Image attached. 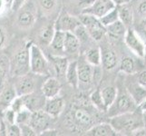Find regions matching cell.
<instances>
[{
  "mask_svg": "<svg viewBox=\"0 0 146 136\" xmlns=\"http://www.w3.org/2000/svg\"><path fill=\"white\" fill-rule=\"evenodd\" d=\"M142 114V113L136 110L133 111V112L124 113L110 117L109 123L112 125L117 133L133 134L135 131L145 126Z\"/></svg>",
  "mask_w": 146,
  "mask_h": 136,
  "instance_id": "1",
  "label": "cell"
},
{
  "mask_svg": "<svg viewBox=\"0 0 146 136\" xmlns=\"http://www.w3.org/2000/svg\"><path fill=\"white\" fill-rule=\"evenodd\" d=\"M31 42L27 43L19 48L10 60V74L20 76L30 72L29 68V46Z\"/></svg>",
  "mask_w": 146,
  "mask_h": 136,
  "instance_id": "2",
  "label": "cell"
},
{
  "mask_svg": "<svg viewBox=\"0 0 146 136\" xmlns=\"http://www.w3.org/2000/svg\"><path fill=\"white\" fill-rule=\"evenodd\" d=\"M29 68L30 73L36 75H44L49 72L48 60L38 45L32 42L29 46Z\"/></svg>",
  "mask_w": 146,
  "mask_h": 136,
  "instance_id": "3",
  "label": "cell"
},
{
  "mask_svg": "<svg viewBox=\"0 0 146 136\" xmlns=\"http://www.w3.org/2000/svg\"><path fill=\"white\" fill-rule=\"evenodd\" d=\"M38 16V10L34 0H28L17 11V25L19 28L27 30L34 27Z\"/></svg>",
  "mask_w": 146,
  "mask_h": 136,
  "instance_id": "4",
  "label": "cell"
},
{
  "mask_svg": "<svg viewBox=\"0 0 146 136\" xmlns=\"http://www.w3.org/2000/svg\"><path fill=\"white\" fill-rule=\"evenodd\" d=\"M137 108V104L134 102L132 96L128 92L118 93L117 97L113 102V103L108 108V116L113 117L115 115H119L124 113L133 112Z\"/></svg>",
  "mask_w": 146,
  "mask_h": 136,
  "instance_id": "5",
  "label": "cell"
},
{
  "mask_svg": "<svg viewBox=\"0 0 146 136\" xmlns=\"http://www.w3.org/2000/svg\"><path fill=\"white\" fill-rule=\"evenodd\" d=\"M78 18L92 39L94 41H100L103 39L104 34H106V28L103 26L98 17H95L92 15L81 13Z\"/></svg>",
  "mask_w": 146,
  "mask_h": 136,
  "instance_id": "6",
  "label": "cell"
},
{
  "mask_svg": "<svg viewBox=\"0 0 146 136\" xmlns=\"http://www.w3.org/2000/svg\"><path fill=\"white\" fill-rule=\"evenodd\" d=\"M123 40L127 47L138 57L143 58L145 50H146V43L143 40L138 33L135 31L134 28L129 27L124 34Z\"/></svg>",
  "mask_w": 146,
  "mask_h": 136,
  "instance_id": "7",
  "label": "cell"
},
{
  "mask_svg": "<svg viewBox=\"0 0 146 136\" xmlns=\"http://www.w3.org/2000/svg\"><path fill=\"white\" fill-rule=\"evenodd\" d=\"M52 119L54 118L51 115H49L46 111L40 109L32 112L28 124L36 131L38 135L42 134L44 131L49 129V126L52 123Z\"/></svg>",
  "mask_w": 146,
  "mask_h": 136,
  "instance_id": "8",
  "label": "cell"
},
{
  "mask_svg": "<svg viewBox=\"0 0 146 136\" xmlns=\"http://www.w3.org/2000/svg\"><path fill=\"white\" fill-rule=\"evenodd\" d=\"M35 74H26L20 76H17V81L15 82L14 87L16 89L17 95H26L36 91V78Z\"/></svg>",
  "mask_w": 146,
  "mask_h": 136,
  "instance_id": "9",
  "label": "cell"
},
{
  "mask_svg": "<svg viewBox=\"0 0 146 136\" xmlns=\"http://www.w3.org/2000/svg\"><path fill=\"white\" fill-rule=\"evenodd\" d=\"M81 24L78 17L72 16L66 11H62L54 23V27L64 32H73Z\"/></svg>",
  "mask_w": 146,
  "mask_h": 136,
  "instance_id": "10",
  "label": "cell"
},
{
  "mask_svg": "<svg viewBox=\"0 0 146 136\" xmlns=\"http://www.w3.org/2000/svg\"><path fill=\"white\" fill-rule=\"evenodd\" d=\"M115 7L116 5L113 0H94L92 6L84 10L82 13L92 15L95 17L100 18Z\"/></svg>",
  "mask_w": 146,
  "mask_h": 136,
  "instance_id": "11",
  "label": "cell"
},
{
  "mask_svg": "<svg viewBox=\"0 0 146 136\" xmlns=\"http://www.w3.org/2000/svg\"><path fill=\"white\" fill-rule=\"evenodd\" d=\"M77 73L79 84L82 83L84 84H89L93 82L94 69V66L83 59L81 61H77Z\"/></svg>",
  "mask_w": 146,
  "mask_h": 136,
  "instance_id": "12",
  "label": "cell"
},
{
  "mask_svg": "<svg viewBox=\"0 0 146 136\" xmlns=\"http://www.w3.org/2000/svg\"><path fill=\"white\" fill-rule=\"evenodd\" d=\"M64 109V102L63 98L59 97L58 95L53 98H48L44 102L43 110L51 115L53 118L58 117Z\"/></svg>",
  "mask_w": 146,
  "mask_h": 136,
  "instance_id": "13",
  "label": "cell"
},
{
  "mask_svg": "<svg viewBox=\"0 0 146 136\" xmlns=\"http://www.w3.org/2000/svg\"><path fill=\"white\" fill-rule=\"evenodd\" d=\"M61 88H62L61 83H60V81L57 78L49 77L43 83L41 91L44 98L48 99L59 95Z\"/></svg>",
  "mask_w": 146,
  "mask_h": 136,
  "instance_id": "14",
  "label": "cell"
},
{
  "mask_svg": "<svg viewBox=\"0 0 146 136\" xmlns=\"http://www.w3.org/2000/svg\"><path fill=\"white\" fill-rule=\"evenodd\" d=\"M72 118H74V122L77 124V126L81 128H87L94 125L93 116L86 110L82 108H76L74 110L72 113Z\"/></svg>",
  "mask_w": 146,
  "mask_h": 136,
  "instance_id": "15",
  "label": "cell"
},
{
  "mask_svg": "<svg viewBox=\"0 0 146 136\" xmlns=\"http://www.w3.org/2000/svg\"><path fill=\"white\" fill-rule=\"evenodd\" d=\"M118 10L119 20L127 28L132 27L133 25V10L130 3L120 4L116 6Z\"/></svg>",
  "mask_w": 146,
  "mask_h": 136,
  "instance_id": "16",
  "label": "cell"
},
{
  "mask_svg": "<svg viewBox=\"0 0 146 136\" xmlns=\"http://www.w3.org/2000/svg\"><path fill=\"white\" fill-rule=\"evenodd\" d=\"M85 134L89 136H115L118 133L109 123H102L92 125L87 129Z\"/></svg>",
  "mask_w": 146,
  "mask_h": 136,
  "instance_id": "17",
  "label": "cell"
},
{
  "mask_svg": "<svg viewBox=\"0 0 146 136\" xmlns=\"http://www.w3.org/2000/svg\"><path fill=\"white\" fill-rule=\"evenodd\" d=\"M24 106L27 108L31 112H35L36 110H40L44 108V101L42 99L41 95L36 94L35 92L28 94L26 95H22Z\"/></svg>",
  "mask_w": 146,
  "mask_h": 136,
  "instance_id": "18",
  "label": "cell"
},
{
  "mask_svg": "<svg viewBox=\"0 0 146 136\" xmlns=\"http://www.w3.org/2000/svg\"><path fill=\"white\" fill-rule=\"evenodd\" d=\"M101 54H102V60H101V65L105 70H113L116 67L118 64V58L113 50L110 48L101 49Z\"/></svg>",
  "mask_w": 146,
  "mask_h": 136,
  "instance_id": "19",
  "label": "cell"
},
{
  "mask_svg": "<svg viewBox=\"0 0 146 136\" xmlns=\"http://www.w3.org/2000/svg\"><path fill=\"white\" fill-rule=\"evenodd\" d=\"M81 42L73 32H65V38L64 44V52L68 54L77 53L80 50Z\"/></svg>",
  "mask_w": 146,
  "mask_h": 136,
  "instance_id": "20",
  "label": "cell"
},
{
  "mask_svg": "<svg viewBox=\"0 0 146 136\" xmlns=\"http://www.w3.org/2000/svg\"><path fill=\"white\" fill-rule=\"evenodd\" d=\"M64 77L66 79V82L70 86H72L73 88H75V89L79 87V79H78V73H77V60H74V61L69 62Z\"/></svg>",
  "mask_w": 146,
  "mask_h": 136,
  "instance_id": "21",
  "label": "cell"
},
{
  "mask_svg": "<svg viewBox=\"0 0 146 136\" xmlns=\"http://www.w3.org/2000/svg\"><path fill=\"white\" fill-rule=\"evenodd\" d=\"M51 62L53 68L56 74L57 77L63 78L65 75V72L68 66V59L61 55H51Z\"/></svg>",
  "mask_w": 146,
  "mask_h": 136,
  "instance_id": "22",
  "label": "cell"
},
{
  "mask_svg": "<svg viewBox=\"0 0 146 136\" xmlns=\"http://www.w3.org/2000/svg\"><path fill=\"white\" fill-rule=\"evenodd\" d=\"M17 96L14 85L7 84L0 92V106L2 108L9 107L14 99Z\"/></svg>",
  "mask_w": 146,
  "mask_h": 136,
  "instance_id": "23",
  "label": "cell"
},
{
  "mask_svg": "<svg viewBox=\"0 0 146 136\" xmlns=\"http://www.w3.org/2000/svg\"><path fill=\"white\" fill-rule=\"evenodd\" d=\"M38 14L44 17H48L56 10L58 0H36Z\"/></svg>",
  "mask_w": 146,
  "mask_h": 136,
  "instance_id": "24",
  "label": "cell"
},
{
  "mask_svg": "<svg viewBox=\"0 0 146 136\" xmlns=\"http://www.w3.org/2000/svg\"><path fill=\"white\" fill-rule=\"evenodd\" d=\"M101 94L104 103L105 110H108V108L113 103L118 94V90L114 86H105L101 90Z\"/></svg>",
  "mask_w": 146,
  "mask_h": 136,
  "instance_id": "25",
  "label": "cell"
},
{
  "mask_svg": "<svg viewBox=\"0 0 146 136\" xmlns=\"http://www.w3.org/2000/svg\"><path fill=\"white\" fill-rule=\"evenodd\" d=\"M84 59L94 67H99L102 60V54H101L100 47H91L84 54Z\"/></svg>",
  "mask_w": 146,
  "mask_h": 136,
  "instance_id": "26",
  "label": "cell"
},
{
  "mask_svg": "<svg viewBox=\"0 0 146 136\" xmlns=\"http://www.w3.org/2000/svg\"><path fill=\"white\" fill-rule=\"evenodd\" d=\"M105 28H106V34L113 38H123L124 34L127 30V27L120 20L109 25Z\"/></svg>",
  "mask_w": 146,
  "mask_h": 136,
  "instance_id": "27",
  "label": "cell"
},
{
  "mask_svg": "<svg viewBox=\"0 0 146 136\" xmlns=\"http://www.w3.org/2000/svg\"><path fill=\"white\" fill-rule=\"evenodd\" d=\"M55 31L54 24H49L40 29L38 33V40L42 44L49 45L52 41L54 34Z\"/></svg>",
  "mask_w": 146,
  "mask_h": 136,
  "instance_id": "28",
  "label": "cell"
},
{
  "mask_svg": "<svg viewBox=\"0 0 146 136\" xmlns=\"http://www.w3.org/2000/svg\"><path fill=\"white\" fill-rule=\"evenodd\" d=\"M127 92L132 96V98L136 103V104H138L141 101L146 97V88L142 86L139 84L130 85L127 89Z\"/></svg>",
  "mask_w": 146,
  "mask_h": 136,
  "instance_id": "29",
  "label": "cell"
},
{
  "mask_svg": "<svg viewBox=\"0 0 146 136\" xmlns=\"http://www.w3.org/2000/svg\"><path fill=\"white\" fill-rule=\"evenodd\" d=\"M65 38V32L61 31V30L55 29L54 36L52 38V41L50 43V46L53 50L56 52H64V44Z\"/></svg>",
  "mask_w": 146,
  "mask_h": 136,
  "instance_id": "30",
  "label": "cell"
},
{
  "mask_svg": "<svg viewBox=\"0 0 146 136\" xmlns=\"http://www.w3.org/2000/svg\"><path fill=\"white\" fill-rule=\"evenodd\" d=\"M10 74V60L5 54H0V86L5 84Z\"/></svg>",
  "mask_w": 146,
  "mask_h": 136,
  "instance_id": "31",
  "label": "cell"
},
{
  "mask_svg": "<svg viewBox=\"0 0 146 136\" xmlns=\"http://www.w3.org/2000/svg\"><path fill=\"white\" fill-rule=\"evenodd\" d=\"M119 69L123 74H133L136 71V64H135L134 60L132 57L126 56L121 60L119 64Z\"/></svg>",
  "mask_w": 146,
  "mask_h": 136,
  "instance_id": "32",
  "label": "cell"
},
{
  "mask_svg": "<svg viewBox=\"0 0 146 136\" xmlns=\"http://www.w3.org/2000/svg\"><path fill=\"white\" fill-rule=\"evenodd\" d=\"M99 20L101 21V23L103 24V26H104L105 27H106L107 26H109V25H111V24L116 22L117 20H119L118 10H117L116 7H115L114 8H113L108 13H106L102 17H100Z\"/></svg>",
  "mask_w": 146,
  "mask_h": 136,
  "instance_id": "33",
  "label": "cell"
},
{
  "mask_svg": "<svg viewBox=\"0 0 146 136\" xmlns=\"http://www.w3.org/2000/svg\"><path fill=\"white\" fill-rule=\"evenodd\" d=\"M90 101L91 103L96 107L98 110H100L101 112H105V107H104V103L102 98V94H101V90L96 89L94 90V92L90 94Z\"/></svg>",
  "mask_w": 146,
  "mask_h": 136,
  "instance_id": "34",
  "label": "cell"
},
{
  "mask_svg": "<svg viewBox=\"0 0 146 136\" xmlns=\"http://www.w3.org/2000/svg\"><path fill=\"white\" fill-rule=\"evenodd\" d=\"M32 112L29 111L27 108H23L17 113L16 114V123L18 124H25L28 123L30 117H31Z\"/></svg>",
  "mask_w": 146,
  "mask_h": 136,
  "instance_id": "35",
  "label": "cell"
},
{
  "mask_svg": "<svg viewBox=\"0 0 146 136\" xmlns=\"http://www.w3.org/2000/svg\"><path fill=\"white\" fill-rule=\"evenodd\" d=\"M73 33L77 36V38L80 40V42H81V43L87 42L88 39L91 38V37H90V36H89V34L87 33L86 29H85V27L83 26L82 24H80L79 26L74 30Z\"/></svg>",
  "mask_w": 146,
  "mask_h": 136,
  "instance_id": "36",
  "label": "cell"
},
{
  "mask_svg": "<svg viewBox=\"0 0 146 136\" xmlns=\"http://www.w3.org/2000/svg\"><path fill=\"white\" fill-rule=\"evenodd\" d=\"M16 114L17 113L11 107H7L3 113V118L8 124H12L16 123Z\"/></svg>",
  "mask_w": 146,
  "mask_h": 136,
  "instance_id": "37",
  "label": "cell"
},
{
  "mask_svg": "<svg viewBox=\"0 0 146 136\" xmlns=\"http://www.w3.org/2000/svg\"><path fill=\"white\" fill-rule=\"evenodd\" d=\"M134 30L138 33V34L143 38V41L146 43V17L142 18L139 21L136 27Z\"/></svg>",
  "mask_w": 146,
  "mask_h": 136,
  "instance_id": "38",
  "label": "cell"
},
{
  "mask_svg": "<svg viewBox=\"0 0 146 136\" xmlns=\"http://www.w3.org/2000/svg\"><path fill=\"white\" fill-rule=\"evenodd\" d=\"M7 134L9 136H21V128L20 125L17 123L8 124V127L7 130Z\"/></svg>",
  "mask_w": 146,
  "mask_h": 136,
  "instance_id": "39",
  "label": "cell"
},
{
  "mask_svg": "<svg viewBox=\"0 0 146 136\" xmlns=\"http://www.w3.org/2000/svg\"><path fill=\"white\" fill-rule=\"evenodd\" d=\"M20 128H21V133L24 136H36L37 133L28 123H25V124H19Z\"/></svg>",
  "mask_w": 146,
  "mask_h": 136,
  "instance_id": "40",
  "label": "cell"
},
{
  "mask_svg": "<svg viewBox=\"0 0 146 136\" xmlns=\"http://www.w3.org/2000/svg\"><path fill=\"white\" fill-rule=\"evenodd\" d=\"M136 12L142 18L146 17V0H139L136 5Z\"/></svg>",
  "mask_w": 146,
  "mask_h": 136,
  "instance_id": "41",
  "label": "cell"
},
{
  "mask_svg": "<svg viewBox=\"0 0 146 136\" xmlns=\"http://www.w3.org/2000/svg\"><path fill=\"white\" fill-rule=\"evenodd\" d=\"M94 2V0H75V5L78 8L81 9V13L86 8L90 7Z\"/></svg>",
  "mask_w": 146,
  "mask_h": 136,
  "instance_id": "42",
  "label": "cell"
},
{
  "mask_svg": "<svg viewBox=\"0 0 146 136\" xmlns=\"http://www.w3.org/2000/svg\"><path fill=\"white\" fill-rule=\"evenodd\" d=\"M7 33L3 27H0V50L3 49L7 44Z\"/></svg>",
  "mask_w": 146,
  "mask_h": 136,
  "instance_id": "43",
  "label": "cell"
},
{
  "mask_svg": "<svg viewBox=\"0 0 146 136\" xmlns=\"http://www.w3.org/2000/svg\"><path fill=\"white\" fill-rule=\"evenodd\" d=\"M27 1L28 0H12L11 7H10V9L14 12H17Z\"/></svg>",
  "mask_w": 146,
  "mask_h": 136,
  "instance_id": "44",
  "label": "cell"
},
{
  "mask_svg": "<svg viewBox=\"0 0 146 136\" xmlns=\"http://www.w3.org/2000/svg\"><path fill=\"white\" fill-rule=\"evenodd\" d=\"M12 0H0V15L11 7Z\"/></svg>",
  "mask_w": 146,
  "mask_h": 136,
  "instance_id": "45",
  "label": "cell"
},
{
  "mask_svg": "<svg viewBox=\"0 0 146 136\" xmlns=\"http://www.w3.org/2000/svg\"><path fill=\"white\" fill-rule=\"evenodd\" d=\"M138 84L146 88V70L141 72L138 75Z\"/></svg>",
  "mask_w": 146,
  "mask_h": 136,
  "instance_id": "46",
  "label": "cell"
},
{
  "mask_svg": "<svg viewBox=\"0 0 146 136\" xmlns=\"http://www.w3.org/2000/svg\"><path fill=\"white\" fill-rule=\"evenodd\" d=\"M136 109L142 113H146V97L143 100L141 101V102L137 104V108Z\"/></svg>",
  "mask_w": 146,
  "mask_h": 136,
  "instance_id": "47",
  "label": "cell"
},
{
  "mask_svg": "<svg viewBox=\"0 0 146 136\" xmlns=\"http://www.w3.org/2000/svg\"><path fill=\"white\" fill-rule=\"evenodd\" d=\"M3 133H7V131H6V128H5V125H4L2 119L0 118V135H2Z\"/></svg>",
  "mask_w": 146,
  "mask_h": 136,
  "instance_id": "48",
  "label": "cell"
},
{
  "mask_svg": "<svg viewBox=\"0 0 146 136\" xmlns=\"http://www.w3.org/2000/svg\"><path fill=\"white\" fill-rule=\"evenodd\" d=\"M114 2V4L116 5H120V4H124V3H130L132 0H113Z\"/></svg>",
  "mask_w": 146,
  "mask_h": 136,
  "instance_id": "49",
  "label": "cell"
},
{
  "mask_svg": "<svg viewBox=\"0 0 146 136\" xmlns=\"http://www.w3.org/2000/svg\"><path fill=\"white\" fill-rule=\"evenodd\" d=\"M143 59H144V61L146 62V50H145V53H144V55H143Z\"/></svg>",
  "mask_w": 146,
  "mask_h": 136,
  "instance_id": "50",
  "label": "cell"
}]
</instances>
